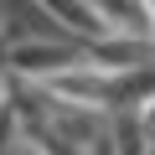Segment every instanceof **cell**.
I'll return each instance as SVG.
<instances>
[{
  "label": "cell",
  "mask_w": 155,
  "mask_h": 155,
  "mask_svg": "<svg viewBox=\"0 0 155 155\" xmlns=\"http://www.w3.org/2000/svg\"><path fill=\"white\" fill-rule=\"evenodd\" d=\"M83 62V47L67 41V36H52V41H11L5 47V72L21 78V83H47V78L67 72Z\"/></svg>",
  "instance_id": "6da1fadb"
},
{
  "label": "cell",
  "mask_w": 155,
  "mask_h": 155,
  "mask_svg": "<svg viewBox=\"0 0 155 155\" xmlns=\"http://www.w3.org/2000/svg\"><path fill=\"white\" fill-rule=\"evenodd\" d=\"M83 5L104 21V31L145 36V41H150V0H83Z\"/></svg>",
  "instance_id": "7a4b0ae2"
}]
</instances>
